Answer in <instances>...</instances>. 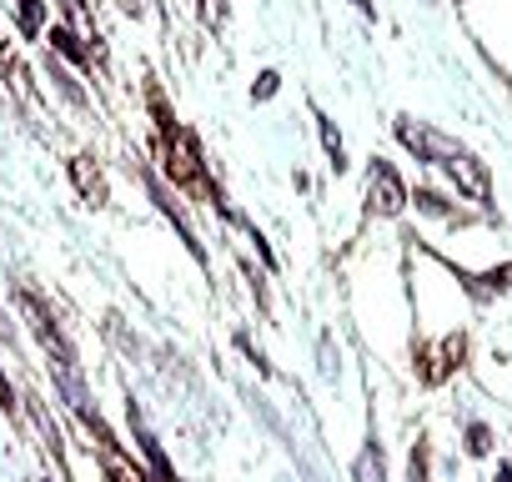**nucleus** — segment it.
Here are the masks:
<instances>
[{
  "mask_svg": "<svg viewBox=\"0 0 512 482\" xmlns=\"http://www.w3.org/2000/svg\"><path fill=\"white\" fill-rule=\"evenodd\" d=\"M402 131V141L417 151V156H427V161H437L462 191H472L477 201H487L492 196V181H487V166L467 151V146H457V141H447L442 131H427V126H412V121H402L397 126Z\"/></svg>",
  "mask_w": 512,
  "mask_h": 482,
  "instance_id": "f257e3e1",
  "label": "nucleus"
},
{
  "mask_svg": "<svg viewBox=\"0 0 512 482\" xmlns=\"http://www.w3.org/2000/svg\"><path fill=\"white\" fill-rule=\"evenodd\" d=\"M367 201H372V211H382V216H397L402 206H407V191H402V181H397V171L392 166H372L367 171Z\"/></svg>",
  "mask_w": 512,
  "mask_h": 482,
  "instance_id": "f03ea898",
  "label": "nucleus"
},
{
  "mask_svg": "<svg viewBox=\"0 0 512 482\" xmlns=\"http://www.w3.org/2000/svg\"><path fill=\"white\" fill-rule=\"evenodd\" d=\"M171 176H181V181L201 176V161H196V141H191L186 131H176V136H171Z\"/></svg>",
  "mask_w": 512,
  "mask_h": 482,
  "instance_id": "7ed1b4c3",
  "label": "nucleus"
},
{
  "mask_svg": "<svg viewBox=\"0 0 512 482\" xmlns=\"http://www.w3.org/2000/svg\"><path fill=\"white\" fill-rule=\"evenodd\" d=\"M71 171H76L81 191L91 196V206H101V201H106V186H101V176H91V161H71Z\"/></svg>",
  "mask_w": 512,
  "mask_h": 482,
  "instance_id": "20e7f679",
  "label": "nucleus"
},
{
  "mask_svg": "<svg viewBox=\"0 0 512 482\" xmlns=\"http://www.w3.org/2000/svg\"><path fill=\"white\" fill-rule=\"evenodd\" d=\"M442 357H462V337H447V342H442ZM447 367H452V362H437V367L427 372V382H442Z\"/></svg>",
  "mask_w": 512,
  "mask_h": 482,
  "instance_id": "39448f33",
  "label": "nucleus"
},
{
  "mask_svg": "<svg viewBox=\"0 0 512 482\" xmlns=\"http://www.w3.org/2000/svg\"><path fill=\"white\" fill-rule=\"evenodd\" d=\"M357 477H362V482H382V457H377L372 447L362 452V467H357Z\"/></svg>",
  "mask_w": 512,
  "mask_h": 482,
  "instance_id": "423d86ee",
  "label": "nucleus"
},
{
  "mask_svg": "<svg viewBox=\"0 0 512 482\" xmlns=\"http://www.w3.org/2000/svg\"><path fill=\"white\" fill-rule=\"evenodd\" d=\"M21 26H26V36L41 31V0H21Z\"/></svg>",
  "mask_w": 512,
  "mask_h": 482,
  "instance_id": "0eeeda50",
  "label": "nucleus"
},
{
  "mask_svg": "<svg viewBox=\"0 0 512 482\" xmlns=\"http://www.w3.org/2000/svg\"><path fill=\"white\" fill-rule=\"evenodd\" d=\"M0 407H6V412H16V392L6 387V377H0Z\"/></svg>",
  "mask_w": 512,
  "mask_h": 482,
  "instance_id": "6e6552de",
  "label": "nucleus"
},
{
  "mask_svg": "<svg viewBox=\"0 0 512 482\" xmlns=\"http://www.w3.org/2000/svg\"><path fill=\"white\" fill-rule=\"evenodd\" d=\"M56 41H61V51H66V56H76V61H81V46H76L66 31H56Z\"/></svg>",
  "mask_w": 512,
  "mask_h": 482,
  "instance_id": "1a4fd4ad",
  "label": "nucleus"
},
{
  "mask_svg": "<svg viewBox=\"0 0 512 482\" xmlns=\"http://www.w3.org/2000/svg\"><path fill=\"white\" fill-rule=\"evenodd\" d=\"M412 482H427V472H422V457H412Z\"/></svg>",
  "mask_w": 512,
  "mask_h": 482,
  "instance_id": "9d476101",
  "label": "nucleus"
},
{
  "mask_svg": "<svg viewBox=\"0 0 512 482\" xmlns=\"http://www.w3.org/2000/svg\"><path fill=\"white\" fill-rule=\"evenodd\" d=\"M497 482H512V467H502V472H497Z\"/></svg>",
  "mask_w": 512,
  "mask_h": 482,
  "instance_id": "9b49d317",
  "label": "nucleus"
}]
</instances>
